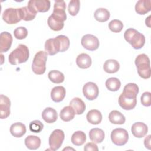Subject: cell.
Instances as JSON below:
<instances>
[{"mask_svg": "<svg viewBox=\"0 0 151 151\" xmlns=\"http://www.w3.org/2000/svg\"><path fill=\"white\" fill-rule=\"evenodd\" d=\"M69 38L64 35H60L54 38H50L45 42V51L49 55H54L58 52H64L70 47Z\"/></svg>", "mask_w": 151, "mask_h": 151, "instance_id": "1", "label": "cell"}, {"mask_svg": "<svg viewBox=\"0 0 151 151\" xmlns=\"http://www.w3.org/2000/svg\"><path fill=\"white\" fill-rule=\"evenodd\" d=\"M29 52L28 48L24 44H19L9 55L8 60L11 65L18 64L26 62L29 58Z\"/></svg>", "mask_w": 151, "mask_h": 151, "instance_id": "2", "label": "cell"}, {"mask_svg": "<svg viewBox=\"0 0 151 151\" xmlns=\"http://www.w3.org/2000/svg\"><path fill=\"white\" fill-rule=\"evenodd\" d=\"M124 38L133 48L136 50L142 48L145 43L144 35L134 28H130L126 29L124 34Z\"/></svg>", "mask_w": 151, "mask_h": 151, "instance_id": "3", "label": "cell"}, {"mask_svg": "<svg viewBox=\"0 0 151 151\" xmlns=\"http://www.w3.org/2000/svg\"><path fill=\"white\" fill-rule=\"evenodd\" d=\"M134 63L140 77L144 79L149 78L151 76V69L148 56L145 54H139L136 57Z\"/></svg>", "mask_w": 151, "mask_h": 151, "instance_id": "4", "label": "cell"}, {"mask_svg": "<svg viewBox=\"0 0 151 151\" xmlns=\"http://www.w3.org/2000/svg\"><path fill=\"white\" fill-rule=\"evenodd\" d=\"M47 55L43 51H40L35 54L32 63V70L35 74L41 75L45 72Z\"/></svg>", "mask_w": 151, "mask_h": 151, "instance_id": "5", "label": "cell"}, {"mask_svg": "<svg viewBox=\"0 0 151 151\" xmlns=\"http://www.w3.org/2000/svg\"><path fill=\"white\" fill-rule=\"evenodd\" d=\"M65 8L66 4L64 1H55L53 12L50 16L58 22H64L67 19Z\"/></svg>", "mask_w": 151, "mask_h": 151, "instance_id": "6", "label": "cell"}, {"mask_svg": "<svg viewBox=\"0 0 151 151\" xmlns=\"http://www.w3.org/2000/svg\"><path fill=\"white\" fill-rule=\"evenodd\" d=\"M111 139L117 146L124 145L129 140L128 132L124 129L116 128L111 133Z\"/></svg>", "mask_w": 151, "mask_h": 151, "instance_id": "7", "label": "cell"}, {"mask_svg": "<svg viewBox=\"0 0 151 151\" xmlns=\"http://www.w3.org/2000/svg\"><path fill=\"white\" fill-rule=\"evenodd\" d=\"M2 19L8 24H15L19 22L22 19L19 8L6 9L3 12Z\"/></svg>", "mask_w": 151, "mask_h": 151, "instance_id": "8", "label": "cell"}, {"mask_svg": "<svg viewBox=\"0 0 151 151\" xmlns=\"http://www.w3.org/2000/svg\"><path fill=\"white\" fill-rule=\"evenodd\" d=\"M64 133L61 129L54 130L49 137V145L52 150H58L64 140Z\"/></svg>", "mask_w": 151, "mask_h": 151, "instance_id": "9", "label": "cell"}, {"mask_svg": "<svg viewBox=\"0 0 151 151\" xmlns=\"http://www.w3.org/2000/svg\"><path fill=\"white\" fill-rule=\"evenodd\" d=\"M82 46L87 50L94 51L96 50L100 45L99 39L92 34H86L84 35L81 40Z\"/></svg>", "mask_w": 151, "mask_h": 151, "instance_id": "10", "label": "cell"}, {"mask_svg": "<svg viewBox=\"0 0 151 151\" xmlns=\"http://www.w3.org/2000/svg\"><path fill=\"white\" fill-rule=\"evenodd\" d=\"M83 93L84 96L87 100H93L98 97L99 90L96 83L93 82H88L84 85L83 87Z\"/></svg>", "mask_w": 151, "mask_h": 151, "instance_id": "11", "label": "cell"}, {"mask_svg": "<svg viewBox=\"0 0 151 151\" xmlns=\"http://www.w3.org/2000/svg\"><path fill=\"white\" fill-rule=\"evenodd\" d=\"M28 5L37 12H45L50 9L51 2L49 0H30L28 2Z\"/></svg>", "mask_w": 151, "mask_h": 151, "instance_id": "12", "label": "cell"}, {"mask_svg": "<svg viewBox=\"0 0 151 151\" xmlns=\"http://www.w3.org/2000/svg\"><path fill=\"white\" fill-rule=\"evenodd\" d=\"M12 42V37L10 33L4 31L0 35V52H5L8 51Z\"/></svg>", "mask_w": 151, "mask_h": 151, "instance_id": "13", "label": "cell"}, {"mask_svg": "<svg viewBox=\"0 0 151 151\" xmlns=\"http://www.w3.org/2000/svg\"><path fill=\"white\" fill-rule=\"evenodd\" d=\"M11 101L9 99L3 94L0 96V113L1 119L7 118L10 114Z\"/></svg>", "mask_w": 151, "mask_h": 151, "instance_id": "14", "label": "cell"}, {"mask_svg": "<svg viewBox=\"0 0 151 151\" xmlns=\"http://www.w3.org/2000/svg\"><path fill=\"white\" fill-rule=\"evenodd\" d=\"M131 131L134 137L142 138L146 135L148 131V127L147 125L143 122H136L132 125Z\"/></svg>", "mask_w": 151, "mask_h": 151, "instance_id": "15", "label": "cell"}, {"mask_svg": "<svg viewBox=\"0 0 151 151\" xmlns=\"http://www.w3.org/2000/svg\"><path fill=\"white\" fill-rule=\"evenodd\" d=\"M119 104L122 109L126 110H132L136 106L137 99L136 98H127L122 93L119 97Z\"/></svg>", "mask_w": 151, "mask_h": 151, "instance_id": "16", "label": "cell"}, {"mask_svg": "<svg viewBox=\"0 0 151 151\" xmlns=\"http://www.w3.org/2000/svg\"><path fill=\"white\" fill-rule=\"evenodd\" d=\"M139 91V88L137 85L135 83H130L124 86L122 94L127 98L134 99L136 98Z\"/></svg>", "mask_w": 151, "mask_h": 151, "instance_id": "17", "label": "cell"}, {"mask_svg": "<svg viewBox=\"0 0 151 151\" xmlns=\"http://www.w3.org/2000/svg\"><path fill=\"white\" fill-rule=\"evenodd\" d=\"M65 94V89L63 86H55L51 91V98L54 102L58 103L64 99Z\"/></svg>", "mask_w": 151, "mask_h": 151, "instance_id": "18", "label": "cell"}, {"mask_svg": "<svg viewBox=\"0 0 151 151\" xmlns=\"http://www.w3.org/2000/svg\"><path fill=\"white\" fill-rule=\"evenodd\" d=\"M151 10L150 0H139L135 5V11L140 15H145Z\"/></svg>", "mask_w": 151, "mask_h": 151, "instance_id": "19", "label": "cell"}, {"mask_svg": "<svg viewBox=\"0 0 151 151\" xmlns=\"http://www.w3.org/2000/svg\"><path fill=\"white\" fill-rule=\"evenodd\" d=\"M26 126L21 122L13 123L10 127L11 134L15 137H21L26 133Z\"/></svg>", "mask_w": 151, "mask_h": 151, "instance_id": "20", "label": "cell"}, {"mask_svg": "<svg viewBox=\"0 0 151 151\" xmlns=\"http://www.w3.org/2000/svg\"><path fill=\"white\" fill-rule=\"evenodd\" d=\"M42 117L45 122L48 123H52L57 120L58 115L54 109L52 107H47L42 113Z\"/></svg>", "mask_w": 151, "mask_h": 151, "instance_id": "21", "label": "cell"}, {"mask_svg": "<svg viewBox=\"0 0 151 151\" xmlns=\"http://www.w3.org/2000/svg\"><path fill=\"white\" fill-rule=\"evenodd\" d=\"M91 58L87 54L81 53L77 57L76 64L80 68L86 69L89 68L91 65Z\"/></svg>", "mask_w": 151, "mask_h": 151, "instance_id": "22", "label": "cell"}, {"mask_svg": "<svg viewBox=\"0 0 151 151\" xmlns=\"http://www.w3.org/2000/svg\"><path fill=\"white\" fill-rule=\"evenodd\" d=\"M105 134L104 131L99 128H93L90 130V139L95 143H100L104 140Z\"/></svg>", "mask_w": 151, "mask_h": 151, "instance_id": "23", "label": "cell"}, {"mask_svg": "<svg viewBox=\"0 0 151 151\" xmlns=\"http://www.w3.org/2000/svg\"><path fill=\"white\" fill-rule=\"evenodd\" d=\"M70 106L73 108L76 114L78 115L83 114L86 110L84 102L78 97L73 98L70 102Z\"/></svg>", "mask_w": 151, "mask_h": 151, "instance_id": "24", "label": "cell"}, {"mask_svg": "<svg viewBox=\"0 0 151 151\" xmlns=\"http://www.w3.org/2000/svg\"><path fill=\"white\" fill-rule=\"evenodd\" d=\"M19 9L22 19L26 21L33 20L35 18L37 14V12L35 11L32 8L28 5L27 6L20 8Z\"/></svg>", "mask_w": 151, "mask_h": 151, "instance_id": "25", "label": "cell"}, {"mask_svg": "<svg viewBox=\"0 0 151 151\" xmlns=\"http://www.w3.org/2000/svg\"><path fill=\"white\" fill-rule=\"evenodd\" d=\"M87 121L92 124H98L102 120V114L101 112L96 109L90 110L86 116Z\"/></svg>", "mask_w": 151, "mask_h": 151, "instance_id": "26", "label": "cell"}, {"mask_svg": "<svg viewBox=\"0 0 151 151\" xmlns=\"http://www.w3.org/2000/svg\"><path fill=\"white\" fill-rule=\"evenodd\" d=\"M25 145L30 150H36L41 145V139L37 136L29 135L25 138Z\"/></svg>", "mask_w": 151, "mask_h": 151, "instance_id": "27", "label": "cell"}, {"mask_svg": "<svg viewBox=\"0 0 151 151\" xmlns=\"http://www.w3.org/2000/svg\"><path fill=\"white\" fill-rule=\"evenodd\" d=\"M120 64L119 62L114 59H109L105 61L103 64V70L107 73H114L119 71Z\"/></svg>", "mask_w": 151, "mask_h": 151, "instance_id": "28", "label": "cell"}, {"mask_svg": "<svg viewBox=\"0 0 151 151\" xmlns=\"http://www.w3.org/2000/svg\"><path fill=\"white\" fill-rule=\"evenodd\" d=\"M76 113L73 108L70 106H65L60 111V117L64 122H69L74 118Z\"/></svg>", "mask_w": 151, "mask_h": 151, "instance_id": "29", "label": "cell"}, {"mask_svg": "<svg viewBox=\"0 0 151 151\" xmlns=\"http://www.w3.org/2000/svg\"><path fill=\"white\" fill-rule=\"evenodd\" d=\"M109 121L115 124H123L126 121L124 116L117 110L111 111L109 115Z\"/></svg>", "mask_w": 151, "mask_h": 151, "instance_id": "30", "label": "cell"}, {"mask_svg": "<svg viewBox=\"0 0 151 151\" xmlns=\"http://www.w3.org/2000/svg\"><path fill=\"white\" fill-rule=\"evenodd\" d=\"M110 16V12L107 9L103 8L97 9L94 14V17L96 20L100 22L107 21L109 19Z\"/></svg>", "mask_w": 151, "mask_h": 151, "instance_id": "31", "label": "cell"}, {"mask_svg": "<svg viewBox=\"0 0 151 151\" xmlns=\"http://www.w3.org/2000/svg\"><path fill=\"white\" fill-rule=\"evenodd\" d=\"M86 140V135L82 131H77L71 136V142L76 146L83 145Z\"/></svg>", "mask_w": 151, "mask_h": 151, "instance_id": "32", "label": "cell"}, {"mask_svg": "<svg viewBox=\"0 0 151 151\" xmlns=\"http://www.w3.org/2000/svg\"><path fill=\"white\" fill-rule=\"evenodd\" d=\"M49 80L55 84H60L64 81V75L58 70H52L48 73Z\"/></svg>", "mask_w": 151, "mask_h": 151, "instance_id": "33", "label": "cell"}, {"mask_svg": "<svg viewBox=\"0 0 151 151\" xmlns=\"http://www.w3.org/2000/svg\"><path fill=\"white\" fill-rule=\"evenodd\" d=\"M106 86L109 90L111 91H116L120 88L121 83L117 78L110 77L106 80Z\"/></svg>", "mask_w": 151, "mask_h": 151, "instance_id": "34", "label": "cell"}, {"mask_svg": "<svg viewBox=\"0 0 151 151\" xmlns=\"http://www.w3.org/2000/svg\"><path fill=\"white\" fill-rule=\"evenodd\" d=\"M80 2L78 0H71L68 5V11L72 16H76L80 9Z\"/></svg>", "mask_w": 151, "mask_h": 151, "instance_id": "35", "label": "cell"}, {"mask_svg": "<svg viewBox=\"0 0 151 151\" xmlns=\"http://www.w3.org/2000/svg\"><path fill=\"white\" fill-rule=\"evenodd\" d=\"M109 28L113 32H120L123 28V24L122 22L119 19H113L109 23Z\"/></svg>", "mask_w": 151, "mask_h": 151, "instance_id": "36", "label": "cell"}, {"mask_svg": "<svg viewBox=\"0 0 151 151\" xmlns=\"http://www.w3.org/2000/svg\"><path fill=\"white\" fill-rule=\"evenodd\" d=\"M47 23L49 27L54 31H58L61 30L64 25V22H58L52 19L51 16H50L48 18Z\"/></svg>", "mask_w": 151, "mask_h": 151, "instance_id": "37", "label": "cell"}, {"mask_svg": "<svg viewBox=\"0 0 151 151\" xmlns=\"http://www.w3.org/2000/svg\"><path fill=\"white\" fill-rule=\"evenodd\" d=\"M29 127L31 132L34 133H40L42 130L44 124L41 121L35 120L32 121L29 123Z\"/></svg>", "mask_w": 151, "mask_h": 151, "instance_id": "38", "label": "cell"}, {"mask_svg": "<svg viewBox=\"0 0 151 151\" xmlns=\"http://www.w3.org/2000/svg\"><path fill=\"white\" fill-rule=\"evenodd\" d=\"M14 35L15 38L18 40H22L27 37L28 31L25 27H19L14 31Z\"/></svg>", "mask_w": 151, "mask_h": 151, "instance_id": "39", "label": "cell"}, {"mask_svg": "<svg viewBox=\"0 0 151 151\" xmlns=\"http://www.w3.org/2000/svg\"><path fill=\"white\" fill-rule=\"evenodd\" d=\"M141 103L146 107H149L151 105V93L149 91L144 92L140 97Z\"/></svg>", "mask_w": 151, "mask_h": 151, "instance_id": "40", "label": "cell"}, {"mask_svg": "<svg viewBox=\"0 0 151 151\" xmlns=\"http://www.w3.org/2000/svg\"><path fill=\"white\" fill-rule=\"evenodd\" d=\"M84 150L86 151L88 150H93V151H98L99 149L96 144L94 142H88L87 143L84 147Z\"/></svg>", "mask_w": 151, "mask_h": 151, "instance_id": "41", "label": "cell"}, {"mask_svg": "<svg viewBox=\"0 0 151 151\" xmlns=\"http://www.w3.org/2000/svg\"><path fill=\"white\" fill-rule=\"evenodd\" d=\"M150 135H148L147 137H145L144 140L145 146L148 149H150Z\"/></svg>", "mask_w": 151, "mask_h": 151, "instance_id": "42", "label": "cell"}, {"mask_svg": "<svg viewBox=\"0 0 151 151\" xmlns=\"http://www.w3.org/2000/svg\"><path fill=\"white\" fill-rule=\"evenodd\" d=\"M150 16H149L146 19V20H145V23H146V25H147L149 27H150Z\"/></svg>", "mask_w": 151, "mask_h": 151, "instance_id": "43", "label": "cell"}]
</instances>
